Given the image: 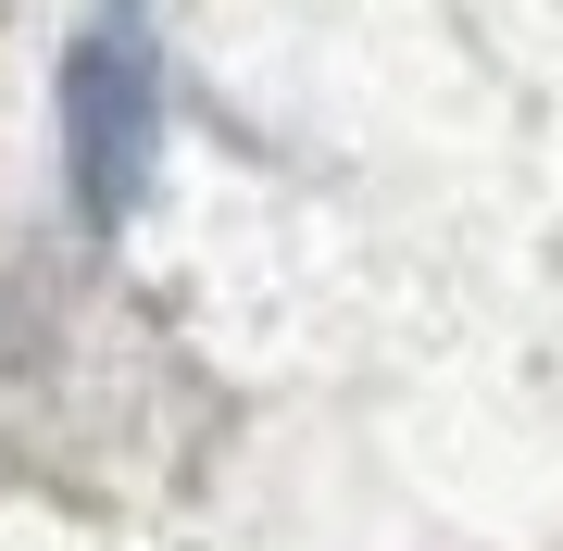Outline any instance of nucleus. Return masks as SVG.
Here are the masks:
<instances>
[{"instance_id": "f257e3e1", "label": "nucleus", "mask_w": 563, "mask_h": 551, "mask_svg": "<svg viewBox=\"0 0 563 551\" xmlns=\"http://www.w3.org/2000/svg\"><path fill=\"white\" fill-rule=\"evenodd\" d=\"M151 164H163V76H151V51L125 25H88L63 51V188L113 239L151 201Z\"/></svg>"}]
</instances>
